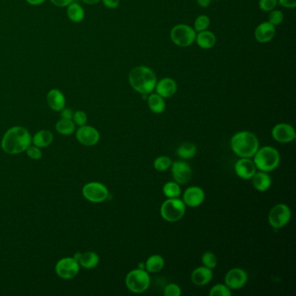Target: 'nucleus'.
I'll return each instance as SVG.
<instances>
[{"instance_id": "19", "label": "nucleus", "mask_w": 296, "mask_h": 296, "mask_svg": "<svg viewBox=\"0 0 296 296\" xmlns=\"http://www.w3.org/2000/svg\"><path fill=\"white\" fill-rule=\"evenodd\" d=\"M276 35V26L270 22H263L259 24L255 31V38L259 43L266 44L271 41Z\"/></svg>"}, {"instance_id": "9", "label": "nucleus", "mask_w": 296, "mask_h": 296, "mask_svg": "<svg viewBox=\"0 0 296 296\" xmlns=\"http://www.w3.org/2000/svg\"><path fill=\"white\" fill-rule=\"evenodd\" d=\"M292 216L290 208L283 203H279L271 209L269 214V222L274 228H281L287 225Z\"/></svg>"}, {"instance_id": "44", "label": "nucleus", "mask_w": 296, "mask_h": 296, "mask_svg": "<svg viewBox=\"0 0 296 296\" xmlns=\"http://www.w3.org/2000/svg\"><path fill=\"white\" fill-rule=\"evenodd\" d=\"M197 5L201 6V8H208L211 6V0H196Z\"/></svg>"}, {"instance_id": "14", "label": "nucleus", "mask_w": 296, "mask_h": 296, "mask_svg": "<svg viewBox=\"0 0 296 296\" xmlns=\"http://www.w3.org/2000/svg\"><path fill=\"white\" fill-rule=\"evenodd\" d=\"M272 136L277 142L287 143L295 139V131L290 125L281 123L273 128Z\"/></svg>"}, {"instance_id": "32", "label": "nucleus", "mask_w": 296, "mask_h": 296, "mask_svg": "<svg viewBox=\"0 0 296 296\" xmlns=\"http://www.w3.org/2000/svg\"><path fill=\"white\" fill-rule=\"evenodd\" d=\"M211 25V19L206 15H200L196 18L194 23V30L196 33H200L208 30Z\"/></svg>"}, {"instance_id": "25", "label": "nucleus", "mask_w": 296, "mask_h": 296, "mask_svg": "<svg viewBox=\"0 0 296 296\" xmlns=\"http://www.w3.org/2000/svg\"><path fill=\"white\" fill-rule=\"evenodd\" d=\"M147 104L149 109L155 114H161L166 109V103L164 98L157 93H151L147 98Z\"/></svg>"}, {"instance_id": "42", "label": "nucleus", "mask_w": 296, "mask_h": 296, "mask_svg": "<svg viewBox=\"0 0 296 296\" xmlns=\"http://www.w3.org/2000/svg\"><path fill=\"white\" fill-rule=\"evenodd\" d=\"M50 1L52 5L60 8L67 7L71 2H73V0H50Z\"/></svg>"}, {"instance_id": "24", "label": "nucleus", "mask_w": 296, "mask_h": 296, "mask_svg": "<svg viewBox=\"0 0 296 296\" xmlns=\"http://www.w3.org/2000/svg\"><path fill=\"white\" fill-rule=\"evenodd\" d=\"M195 42L199 47L208 50V49L213 48L216 45V37L211 31H203V32L197 33Z\"/></svg>"}, {"instance_id": "45", "label": "nucleus", "mask_w": 296, "mask_h": 296, "mask_svg": "<svg viewBox=\"0 0 296 296\" xmlns=\"http://www.w3.org/2000/svg\"><path fill=\"white\" fill-rule=\"evenodd\" d=\"M25 1L31 6H37L45 3L46 0H25Z\"/></svg>"}, {"instance_id": "5", "label": "nucleus", "mask_w": 296, "mask_h": 296, "mask_svg": "<svg viewBox=\"0 0 296 296\" xmlns=\"http://www.w3.org/2000/svg\"><path fill=\"white\" fill-rule=\"evenodd\" d=\"M186 212V205L184 201L177 198H168L161 206L160 214L166 222H175L180 221Z\"/></svg>"}, {"instance_id": "21", "label": "nucleus", "mask_w": 296, "mask_h": 296, "mask_svg": "<svg viewBox=\"0 0 296 296\" xmlns=\"http://www.w3.org/2000/svg\"><path fill=\"white\" fill-rule=\"evenodd\" d=\"M74 258L78 261L79 265L86 270L95 269L99 263V256L97 253L93 251L77 253L75 254Z\"/></svg>"}, {"instance_id": "27", "label": "nucleus", "mask_w": 296, "mask_h": 296, "mask_svg": "<svg viewBox=\"0 0 296 296\" xmlns=\"http://www.w3.org/2000/svg\"><path fill=\"white\" fill-rule=\"evenodd\" d=\"M165 265L164 258L160 255H151L145 262V270L148 273H157Z\"/></svg>"}, {"instance_id": "40", "label": "nucleus", "mask_w": 296, "mask_h": 296, "mask_svg": "<svg viewBox=\"0 0 296 296\" xmlns=\"http://www.w3.org/2000/svg\"><path fill=\"white\" fill-rule=\"evenodd\" d=\"M104 6L108 9H115L119 6L120 0H101Z\"/></svg>"}, {"instance_id": "31", "label": "nucleus", "mask_w": 296, "mask_h": 296, "mask_svg": "<svg viewBox=\"0 0 296 296\" xmlns=\"http://www.w3.org/2000/svg\"><path fill=\"white\" fill-rule=\"evenodd\" d=\"M172 161L167 156H161L156 158L154 161V168L156 170L159 172H163L169 169L171 167Z\"/></svg>"}, {"instance_id": "17", "label": "nucleus", "mask_w": 296, "mask_h": 296, "mask_svg": "<svg viewBox=\"0 0 296 296\" xmlns=\"http://www.w3.org/2000/svg\"><path fill=\"white\" fill-rule=\"evenodd\" d=\"M156 93L165 98H171L175 95L177 91V84L174 79L170 77H164L159 81H157L155 87Z\"/></svg>"}, {"instance_id": "26", "label": "nucleus", "mask_w": 296, "mask_h": 296, "mask_svg": "<svg viewBox=\"0 0 296 296\" xmlns=\"http://www.w3.org/2000/svg\"><path fill=\"white\" fill-rule=\"evenodd\" d=\"M66 8L67 17L73 23H80L85 17L84 10L82 6L77 2H71Z\"/></svg>"}, {"instance_id": "23", "label": "nucleus", "mask_w": 296, "mask_h": 296, "mask_svg": "<svg viewBox=\"0 0 296 296\" xmlns=\"http://www.w3.org/2000/svg\"><path fill=\"white\" fill-rule=\"evenodd\" d=\"M53 134L48 130H41L32 137V143L39 148H46L53 142Z\"/></svg>"}, {"instance_id": "1", "label": "nucleus", "mask_w": 296, "mask_h": 296, "mask_svg": "<svg viewBox=\"0 0 296 296\" xmlns=\"http://www.w3.org/2000/svg\"><path fill=\"white\" fill-rule=\"evenodd\" d=\"M32 144V136L26 129L22 126H14L4 135L1 147L6 154L18 155L26 151Z\"/></svg>"}, {"instance_id": "18", "label": "nucleus", "mask_w": 296, "mask_h": 296, "mask_svg": "<svg viewBox=\"0 0 296 296\" xmlns=\"http://www.w3.org/2000/svg\"><path fill=\"white\" fill-rule=\"evenodd\" d=\"M48 106L54 111L60 112L66 107V99L60 90L51 89L49 91L46 96Z\"/></svg>"}, {"instance_id": "47", "label": "nucleus", "mask_w": 296, "mask_h": 296, "mask_svg": "<svg viewBox=\"0 0 296 296\" xmlns=\"http://www.w3.org/2000/svg\"><path fill=\"white\" fill-rule=\"evenodd\" d=\"M137 269H140V270H144L145 269V263L143 262H139L138 264V268Z\"/></svg>"}, {"instance_id": "33", "label": "nucleus", "mask_w": 296, "mask_h": 296, "mask_svg": "<svg viewBox=\"0 0 296 296\" xmlns=\"http://www.w3.org/2000/svg\"><path fill=\"white\" fill-rule=\"evenodd\" d=\"M230 288L226 284H216L211 287L210 291L211 296H230Z\"/></svg>"}, {"instance_id": "10", "label": "nucleus", "mask_w": 296, "mask_h": 296, "mask_svg": "<svg viewBox=\"0 0 296 296\" xmlns=\"http://www.w3.org/2000/svg\"><path fill=\"white\" fill-rule=\"evenodd\" d=\"M80 265L74 257H66L60 259L55 267L57 276L65 280L74 278L78 275Z\"/></svg>"}, {"instance_id": "38", "label": "nucleus", "mask_w": 296, "mask_h": 296, "mask_svg": "<svg viewBox=\"0 0 296 296\" xmlns=\"http://www.w3.org/2000/svg\"><path fill=\"white\" fill-rule=\"evenodd\" d=\"M163 294L165 296H180L182 294L181 287L175 283H169L164 287Z\"/></svg>"}, {"instance_id": "34", "label": "nucleus", "mask_w": 296, "mask_h": 296, "mask_svg": "<svg viewBox=\"0 0 296 296\" xmlns=\"http://www.w3.org/2000/svg\"><path fill=\"white\" fill-rule=\"evenodd\" d=\"M201 262L203 266L207 267L211 270H214L217 265V257L212 252H205L201 256Z\"/></svg>"}, {"instance_id": "28", "label": "nucleus", "mask_w": 296, "mask_h": 296, "mask_svg": "<svg viewBox=\"0 0 296 296\" xmlns=\"http://www.w3.org/2000/svg\"><path fill=\"white\" fill-rule=\"evenodd\" d=\"M196 152H197L196 146L192 142H189L182 143L181 145L179 146L176 150V154H177L178 157H181L182 159H185V160L193 158L196 156Z\"/></svg>"}, {"instance_id": "13", "label": "nucleus", "mask_w": 296, "mask_h": 296, "mask_svg": "<svg viewBox=\"0 0 296 296\" xmlns=\"http://www.w3.org/2000/svg\"><path fill=\"white\" fill-rule=\"evenodd\" d=\"M76 138L83 145L94 146L99 142L100 134L96 128L85 125L77 130Z\"/></svg>"}, {"instance_id": "22", "label": "nucleus", "mask_w": 296, "mask_h": 296, "mask_svg": "<svg viewBox=\"0 0 296 296\" xmlns=\"http://www.w3.org/2000/svg\"><path fill=\"white\" fill-rule=\"evenodd\" d=\"M252 184L255 190L260 192H265L270 190L272 185V179L268 172L256 171L251 178Z\"/></svg>"}, {"instance_id": "6", "label": "nucleus", "mask_w": 296, "mask_h": 296, "mask_svg": "<svg viewBox=\"0 0 296 296\" xmlns=\"http://www.w3.org/2000/svg\"><path fill=\"white\" fill-rule=\"evenodd\" d=\"M125 284L128 289L132 293H143L151 285V277L146 270L136 269L128 273L125 278Z\"/></svg>"}, {"instance_id": "30", "label": "nucleus", "mask_w": 296, "mask_h": 296, "mask_svg": "<svg viewBox=\"0 0 296 296\" xmlns=\"http://www.w3.org/2000/svg\"><path fill=\"white\" fill-rule=\"evenodd\" d=\"M163 193L167 198H177L182 194L180 184L176 182H168L163 187Z\"/></svg>"}, {"instance_id": "37", "label": "nucleus", "mask_w": 296, "mask_h": 296, "mask_svg": "<svg viewBox=\"0 0 296 296\" xmlns=\"http://www.w3.org/2000/svg\"><path fill=\"white\" fill-rule=\"evenodd\" d=\"M72 121L74 122L75 125L80 127V126H83L87 124L88 117H87L86 113L83 110H77L73 113Z\"/></svg>"}, {"instance_id": "35", "label": "nucleus", "mask_w": 296, "mask_h": 296, "mask_svg": "<svg viewBox=\"0 0 296 296\" xmlns=\"http://www.w3.org/2000/svg\"><path fill=\"white\" fill-rule=\"evenodd\" d=\"M270 12L268 22H270V24H273L274 26L281 24L284 20V14L280 10L275 9Z\"/></svg>"}, {"instance_id": "46", "label": "nucleus", "mask_w": 296, "mask_h": 296, "mask_svg": "<svg viewBox=\"0 0 296 296\" xmlns=\"http://www.w3.org/2000/svg\"><path fill=\"white\" fill-rule=\"evenodd\" d=\"M83 3L87 4V5H96V4L99 3L101 0H82Z\"/></svg>"}, {"instance_id": "20", "label": "nucleus", "mask_w": 296, "mask_h": 296, "mask_svg": "<svg viewBox=\"0 0 296 296\" xmlns=\"http://www.w3.org/2000/svg\"><path fill=\"white\" fill-rule=\"evenodd\" d=\"M213 278V271L207 267H198L193 270L191 281L196 286H204L211 282Z\"/></svg>"}, {"instance_id": "15", "label": "nucleus", "mask_w": 296, "mask_h": 296, "mask_svg": "<svg viewBox=\"0 0 296 296\" xmlns=\"http://www.w3.org/2000/svg\"><path fill=\"white\" fill-rule=\"evenodd\" d=\"M256 169L254 161L250 158L241 157L234 164L235 174L243 180L251 179L253 175H255Z\"/></svg>"}, {"instance_id": "8", "label": "nucleus", "mask_w": 296, "mask_h": 296, "mask_svg": "<svg viewBox=\"0 0 296 296\" xmlns=\"http://www.w3.org/2000/svg\"><path fill=\"white\" fill-rule=\"evenodd\" d=\"M82 194L87 201L93 203H100L108 198L109 190L104 184L98 182H92L83 187Z\"/></svg>"}, {"instance_id": "29", "label": "nucleus", "mask_w": 296, "mask_h": 296, "mask_svg": "<svg viewBox=\"0 0 296 296\" xmlns=\"http://www.w3.org/2000/svg\"><path fill=\"white\" fill-rule=\"evenodd\" d=\"M56 130L61 135L69 136L74 133L76 125L74 122L72 121V119H61L56 123Z\"/></svg>"}, {"instance_id": "3", "label": "nucleus", "mask_w": 296, "mask_h": 296, "mask_svg": "<svg viewBox=\"0 0 296 296\" xmlns=\"http://www.w3.org/2000/svg\"><path fill=\"white\" fill-rule=\"evenodd\" d=\"M231 150L238 157L252 158L259 149V140L255 134L249 131H240L232 136Z\"/></svg>"}, {"instance_id": "41", "label": "nucleus", "mask_w": 296, "mask_h": 296, "mask_svg": "<svg viewBox=\"0 0 296 296\" xmlns=\"http://www.w3.org/2000/svg\"><path fill=\"white\" fill-rule=\"evenodd\" d=\"M278 5L283 6L285 8L293 9L295 8L296 0H278Z\"/></svg>"}, {"instance_id": "4", "label": "nucleus", "mask_w": 296, "mask_h": 296, "mask_svg": "<svg viewBox=\"0 0 296 296\" xmlns=\"http://www.w3.org/2000/svg\"><path fill=\"white\" fill-rule=\"evenodd\" d=\"M253 157L256 169L268 173L276 169L281 160L279 151L271 146H264L258 149Z\"/></svg>"}, {"instance_id": "16", "label": "nucleus", "mask_w": 296, "mask_h": 296, "mask_svg": "<svg viewBox=\"0 0 296 296\" xmlns=\"http://www.w3.org/2000/svg\"><path fill=\"white\" fill-rule=\"evenodd\" d=\"M205 193L200 187L188 188L184 193L183 201L186 206L190 208L199 207L204 201Z\"/></svg>"}, {"instance_id": "11", "label": "nucleus", "mask_w": 296, "mask_h": 296, "mask_svg": "<svg viewBox=\"0 0 296 296\" xmlns=\"http://www.w3.org/2000/svg\"><path fill=\"white\" fill-rule=\"evenodd\" d=\"M171 174L175 182L180 185L186 184L192 177V169L184 161H176L171 164Z\"/></svg>"}, {"instance_id": "2", "label": "nucleus", "mask_w": 296, "mask_h": 296, "mask_svg": "<svg viewBox=\"0 0 296 296\" xmlns=\"http://www.w3.org/2000/svg\"><path fill=\"white\" fill-rule=\"evenodd\" d=\"M129 83L131 88L141 95H149L155 91L157 83V75L147 66H137L130 72Z\"/></svg>"}, {"instance_id": "7", "label": "nucleus", "mask_w": 296, "mask_h": 296, "mask_svg": "<svg viewBox=\"0 0 296 296\" xmlns=\"http://www.w3.org/2000/svg\"><path fill=\"white\" fill-rule=\"evenodd\" d=\"M196 31L188 24H176L170 32L172 42L179 47H188L193 45L196 41Z\"/></svg>"}, {"instance_id": "43", "label": "nucleus", "mask_w": 296, "mask_h": 296, "mask_svg": "<svg viewBox=\"0 0 296 296\" xmlns=\"http://www.w3.org/2000/svg\"><path fill=\"white\" fill-rule=\"evenodd\" d=\"M73 110L70 109V108H64L61 111H60V115H61V119H72L73 116Z\"/></svg>"}, {"instance_id": "12", "label": "nucleus", "mask_w": 296, "mask_h": 296, "mask_svg": "<svg viewBox=\"0 0 296 296\" xmlns=\"http://www.w3.org/2000/svg\"><path fill=\"white\" fill-rule=\"evenodd\" d=\"M248 281V274L245 270L239 268H234L226 274L224 282L230 289H240L246 285Z\"/></svg>"}, {"instance_id": "39", "label": "nucleus", "mask_w": 296, "mask_h": 296, "mask_svg": "<svg viewBox=\"0 0 296 296\" xmlns=\"http://www.w3.org/2000/svg\"><path fill=\"white\" fill-rule=\"evenodd\" d=\"M25 152H26L27 156L33 160H39V159H41L42 156H43L40 148L35 145H32V144L28 147Z\"/></svg>"}, {"instance_id": "36", "label": "nucleus", "mask_w": 296, "mask_h": 296, "mask_svg": "<svg viewBox=\"0 0 296 296\" xmlns=\"http://www.w3.org/2000/svg\"><path fill=\"white\" fill-rule=\"evenodd\" d=\"M259 8L263 12H271L278 6V0H259Z\"/></svg>"}]
</instances>
